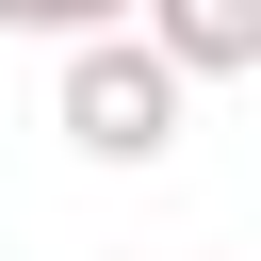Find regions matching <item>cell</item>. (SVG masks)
Returning <instances> with one entry per match:
<instances>
[{
    "mask_svg": "<svg viewBox=\"0 0 261 261\" xmlns=\"http://www.w3.org/2000/svg\"><path fill=\"white\" fill-rule=\"evenodd\" d=\"M49 98H65V147H82V163H163L196 82H179L147 33H98V49H65V82H49Z\"/></svg>",
    "mask_w": 261,
    "mask_h": 261,
    "instance_id": "6da1fadb",
    "label": "cell"
},
{
    "mask_svg": "<svg viewBox=\"0 0 261 261\" xmlns=\"http://www.w3.org/2000/svg\"><path fill=\"white\" fill-rule=\"evenodd\" d=\"M130 33H147L179 82H245V65H261V0H147Z\"/></svg>",
    "mask_w": 261,
    "mask_h": 261,
    "instance_id": "7a4b0ae2",
    "label": "cell"
},
{
    "mask_svg": "<svg viewBox=\"0 0 261 261\" xmlns=\"http://www.w3.org/2000/svg\"><path fill=\"white\" fill-rule=\"evenodd\" d=\"M147 0H0V33H49V49H98V33H130Z\"/></svg>",
    "mask_w": 261,
    "mask_h": 261,
    "instance_id": "3957f363",
    "label": "cell"
}]
</instances>
